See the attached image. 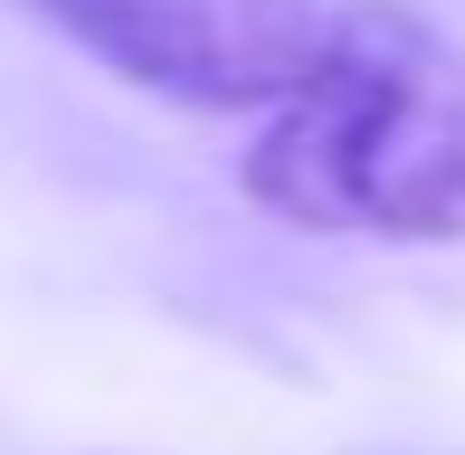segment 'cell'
Wrapping results in <instances>:
<instances>
[{
    "mask_svg": "<svg viewBox=\"0 0 465 455\" xmlns=\"http://www.w3.org/2000/svg\"><path fill=\"white\" fill-rule=\"evenodd\" d=\"M247 199L313 237H465V48L409 0H351L247 152Z\"/></svg>",
    "mask_w": 465,
    "mask_h": 455,
    "instance_id": "cell-1",
    "label": "cell"
},
{
    "mask_svg": "<svg viewBox=\"0 0 465 455\" xmlns=\"http://www.w3.org/2000/svg\"><path fill=\"white\" fill-rule=\"evenodd\" d=\"M29 10L67 29L124 86H153L209 114L285 105L332 38L323 0H29Z\"/></svg>",
    "mask_w": 465,
    "mask_h": 455,
    "instance_id": "cell-2",
    "label": "cell"
}]
</instances>
